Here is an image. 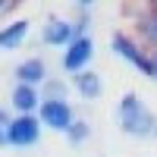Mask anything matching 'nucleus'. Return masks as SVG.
<instances>
[{"instance_id":"obj_1","label":"nucleus","mask_w":157,"mask_h":157,"mask_svg":"<svg viewBox=\"0 0 157 157\" xmlns=\"http://www.w3.org/2000/svg\"><path fill=\"white\" fill-rule=\"evenodd\" d=\"M116 120H120V129L126 135L132 138H154L157 135V120L154 113L145 107V101H141L135 91H126L120 107H116Z\"/></svg>"},{"instance_id":"obj_2","label":"nucleus","mask_w":157,"mask_h":157,"mask_svg":"<svg viewBox=\"0 0 157 157\" xmlns=\"http://www.w3.org/2000/svg\"><path fill=\"white\" fill-rule=\"evenodd\" d=\"M110 50H113V54H120L126 63H132L135 69H141V72H145L148 78L154 75V66H151V54H148V50H145V47H141V44L135 41V38H129L126 32H116V35L110 38Z\"/></svg>"},{"instance_id":"obj_3","label":"nucleus","mask_w":157,"mask_h":157,"mask_svg":"<svg viewBox=\"0 0 157 157\" xmlns=\"http://www.w3.org/2000/svg\"><path fill=\"white\" fill-rule=\"evenodd\" d=\"M44 126L38 116H13L6 129V148H35L41 141Z\"/></svg>"},{"instance_id":"obj_4","label":"nucleus","mask_w":157,"mask_h":157,"mask_svg":"<svg viewBox=\"0 0 157 157\" xmlns=\"http://www.w3.org/2000/svg\"><path fill=\"white\" fill-rule=\"evenodd\" d=\"M38 120H41L44 129H54V132L66 135L69 126L75 123V110L69 101H41V107H38Z\"/></svg>"},{"instance_id":"obj_5","label":"nucleus","mask_w":157,"mask_h":157,"mask_svg":"<svg viewBox=\"0 0 157 157\" xmlns=\"http://www.w3.org/2000/svg\"><path fill=\"white\" fill-rule=\"evenodd\" d=\"M91 57H94V41H91V35H82V38H75V41L60 54V66H63V72L78 75V72L88 69Z\"/></svg>"},{"instance_id":"obj_6","label":"nucleus","mask_w":157,"mask_h":157,"mask_svg":"<svg viewBox=\"0 0 157 157\" xmlns=\"http://www.w3.org/2000/svg\"><path fill=\"white\" fill-rule=\"evenodd\" d=\"M75 38H78V32H75L72 19H63V16H47L44 29H41V41H44L47 47H63V50H66V47L75 41Z\"/></svg>"},{"instance_id":"obj_7","label":"nucleus","mask_w":157,"mask_h":157,"mask_svg":"<svg viewBox=\"0 0 157 157\" xmlns=\"http://www.w3.org/2000/svg\"><path fill=\"white\" fill-rule=\"evenodd\" d=\"M16 82L19 85H29V88H41L44 82H47V63H44V57H25L19 66H16Z\"/></svg>"},{"instance_id":"obj_8","label":"nucleus","mask_w":157,"mask_h":157,"mask_svg":"<svg viewBox=\"0 0 157 157\" xmlns=\"http://www.w3.org/2000/svg\"><path fill=\"white\" fill-rule=\"evenodd\" d=\"M10 104L16 116H35V110L41 107V88H29V85H13L10 91Z\"/></svg>"},{"instance_id":"obj_9","label":"nucleus","mask_w":157,"mask_h":157,"mask_svg":"<svg viewBox=\"0 0 157 157\" xmlns=\"http://www.w3.org/2000/svg\"><path fill=\"white\" fill-rule=\"evenodd\" d=\"M72 88H75L85 101H94V98L104 94V82H101V75H98V72H91V69L72 75Z\"/></svg>"},{"instance_id":"obj_10","label":"nucleus","mask_w":157,"mask_h":157,"mask_svg":"<svg viewBox=\"0 0 157 157\" xmlns=\"http://www.w3.org/2000/svg\"><path fill=\"white\" fill-rule=\"evenodd\" d=\"M25 35H29V22L25 19H16V22L3 25L0 29V50H16L25 41Z\"/></svg>"},{"instance_id":"obj_11","label":"nucleus","mask_w":157,"mask_h":157,"mask_svg":"<svg viewBox=\"0 0 157 157\" xmlns=\"http://www.w3.org/2000/svg\"><path fill=\"white\" fill-rule=\"evenodd\" d=\"M138 32H141V38H145V41H151L154 50H157V6L138 19Z\"/></svg>"},{"instance_id":"obj_12","label":"nucleus","mask_w":157,"mask_h":157,"mask_svg":"<svg viewBox=\"0 0 157 157\" xmlns=\"http://www.w3.org/2000/svg\"><path fill=\"white\" fill-rule=\"evenodd\" d=\"M66 82H60V78H47L41 85V101H66Z\"/></svg>"},{"instance_id":"obj_13","label":"nucleus","mask_w":157,"mask_h":157,"mask_svg":"<svg viewBox=\"0 0 157 157\" xmlns=\"http://www.w3.org/2000/svg\"><path fill=\"white\" fill-rule=\"evenodd\" d=\"M66 138H69V145H85V141L91 138V123H88V120H75V123L69 126Z\"/></svg>"},{"instance_id":"obj_14","label":"nucleus","mask_w":157,"mask_h":157,"mask_svg":"<svg viewBox=\"0 0 157 157\" xmlns=\"http://www.w3.org/2000/svg\"><path fill=\"white\" fill-rule=\"evenodd\" d=\"M13 123V113L6 107H0V148H6V129Z\"/></svg>"},{"instance_id":"obj_15","label":"nucleus","mask_w":157,"mask_h":157,"mask_svg":"<svg viewBox=\"0 0 157 157\" xmlns=\"http://www.w3.org/2000/svg\"><path fill=\"white\" fill-rule=\"evenodd\" d=\"M151 66H154V75L151 78H157V50H151Z\"/></svg>"},{"instance_id":"obj_16","label":"nucleus","mask_w":157,"mask_h":157,"mask_svg":"<svg viewBox=\"0 0 157 157\" xmlns=\"http://www.w3.org/2000/svg\"><path fill=\"white\" fill-rule=\"evenodd\" d=\"M16 3H10V0H0V13H6V10H13Z\"/></svg>"},{"instance_id":"obj_17","label":"nucleus","mask_w":157,"mask_h":157,"mask_svg":"<svg viewBox=\"0 0 157 157\" xmlns=\"http://www.w3.org/2000/svg\"><path fill=\"white\" fill-rule=\"evenodd\" d=\"M154 138H157V135H154Z\"/></svg>"}]
</instances>
